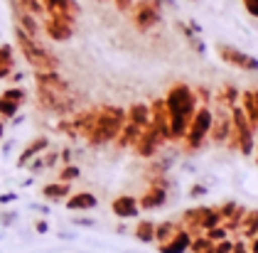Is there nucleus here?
<instances>
[{
    "label": "nucleus",
    "mask_w": 258,
    "mask_h": 253,
    "mask_svg": "<svg viewBox=\"0 0 258 253\" xmlns=\"http://www.w3.org/2000/svg\"><path fill=\"white\" fill-rule=\"evenodd\" d=\"M187 42H189V47H192V49H195L197 54H204V52H207V44H204V42H202L197 35H195L192 39H187Z\"/></svg>",
    "instance_id": "obj_38"
},
{
    "label": "nucleus",
    "mask_w": 258,
    "mask_h": 253,
    "mask_svg": "<svg viewBox=\"0 0 258 253\" xmlns=\"http://www.w3.org/2000/svg\"><path fill=\"white\" fill-rule=\"evenodd\" d=\"M241 101H243V113H246V118H248V123H251V128L253 131H258V91H253V89H248V91H241Z\"/></svg>",
    "instance_id": "obj_17"
},
{
    "label": "nucleus",
    "mask_w": 258,
    "mask_h": 253,
    "mask_svg": "<svg viewBox=\"0 0 258 253\" xmlns=\"http://www.w3.org/2000/svg\"><path fill=\"white\" fill-rule=\"evenodd\" d=\"M44 5V18L64 20V22H77L81 15V8L77 0H42Z\"/></svg>",
    "instance_id": "obj_8"
},
{
    "label": "nucleus",
    "mask_w": 258,
    "mask_h": 253,
    "mask_svg": "<svg viewBox=\"0 0 258 253\" xmlns=\"http://www.w3.org/2000/svg\"><path fill=\"white\" fill-rule=\"evenodd\" d=\"M42 195H44V199L59 202V199H67V197L72 195V187H69V182H52V184H44L42 187Z\"/></svg>",
    "instance_id": "obj_22"
},
{
    "label": "nucleus",
    "mask_w": 258,
    "mask_h": 253,
    "mask_svg": "<svg viewBox=\"0 0 258 253\" xmlns=\"http://www.w3.org/2000/svg\"><path fill=\"white\" fill-rule=\"evenodd\" d=\"M253 128L248 123V118L243 113L241 106H231V133H229V140L224 145H229L231 150H238L243 155H251L253 148H256V138H253Z\"/></svg>",
    "instance_id": "obj_4"
},
{
    "label": "nucleus",
    "mask_w": 258,
    "mask_h": 253,
    "mask_svg": "<svg viewBox=\"0 0 258 253\" xmlns=\"http://www.w3.org/2000/svg\"><path fill=\"white\" fill-rule=\"evenodd\" d=\"M195 96H197V103H202V106H209V101H212V94H209V89H204V86L195 89Z\"/></svg>",
    "instance_id": "obj_35"
},
{
    "label": "nucleus",
    "mask_w": 258,
    "mask_h": 253,
    "mask_svg": "<svg viewBox=\"0 0 258 253\" xmlns=\"http://www.w3.org/2000/svg\"><path fill=\"white\" fill-rule=\"evenodd\" d=\"M42 162H44V167H52L57 162V153H47V155L42 157Z\"/></svg>",
    "instance_id": "obj_44"
},
{
    "label": "nucleus",
    "mask_w": 258,
    "mask_h": 253,
    "mask_svg": "<svg viewBox=\"0 0 258 253\" xmlns=\"http://www.w3.org/2000/svg\"><path fill=\"white\" fill-rule=\"evenodd\" d=\"M123 123H125V108H120V106H101L96 111L94 128L86 136V143L91 148H101V145L113 143L116 136L120 133V128H123Z\"/></svg>",
    "instance_id": "obj_2"
},
{
    "label": "nucleus",
    "mask_w": 258,
    "mask_h": 253,
    "mask_svg": "<svg viewBox=\"0 0 258 253\" xmlns=\"http://www.w3.org/2000/svg\"><path fill=\"white\" fill-rule=\"evenodd\" d=\"M140 131H143L140 125L131 123V120H125V123H123V128H120V133L116 136V140H113V143H116V148H118V150H125V148H131V145L136 143V138L140 136Z\"/></svg>",
    "instance_id": "obj_20"
},
{
    "label": "nucleus",
    "mask_w": 258,
    "mask_h": 253,
    "mask_svg": "<svg viewBox=\"0 0 258 253\" xmlns=\"http://www.w3.org/2000/svg\"><path fill=\"white\" fill-rule=\"evenodd\" d=\"M136 238L143 241V243L155 241V224L153 221H140L138 226H136Z\"/></svg>",
    "instance_id": "obj_28"
},
{
    "label": "nucleus",
    "mask_w": 258,
    "mask_h": 253,
    "mask_svg": "<svg viewBox=\"0 0 258 253\" xmlns=\"http://www.w3.org/2000/svg\"><path fill=\"white\" fill-rule=\"evenodd\" d=\"M217 49H219V57L224 59L226 64H231V67H236V69H243V72H258V59L256 57L241 52V49L231 47V44H219Z\"/></svg>",
    "instance_id": "obj_10"
},
{
    "label": "nucleus",
    "mask_w": 258,
    "mask_h": 253,
    "mask_svg": "<svg viewBox=\"0 0 258 253\" xmlns=\"http://www.w3.org/2000/svg\"><path fill=\"white\" fill-rule=\"evenodd\" d=\"M15 219H18L15 212H0V226H10V224H15Z\"/></svg>",
    "instance_id": "obj_39"
},
{
    "label": "nucleus",
    "mask_w": 258,
    "mask_h": 253,
    "mask_svg": "<svg viewBox=\"0 0 258 253\" xmlns=\"http://www.w3.org/2000/svg\"><path fill=\"white\" fill-rule=\"evenodd\" d=\"M61 160L69 165V160H72V150H61Z\"/></svg>",
    "instance_id": "obj_50"
},
{
    "label": "nucleus",
    "mask_w": 258,
    "mask_h": 253,
    "mask_svg": "<svg viewBox=\"0 0 258 253\" xmlns=\"http://www.w3.org/2000/svg\"><path fill=\"white\" fill-rule=\"evenodd\" d=\"M207 207H192L182 214V224L187 226V231H199V221H202V214H204Z\"/></svg>",
    "instance_id": "obj_24"
},
{
    "label": "nucleus",
    "mask_w": 258,
    "mask_h": 253,
    "mask_svg": "<svg viewBox=\"0 0 258 253\" xmlns=\"http://www.w3.org/2000/svg\"><path fill=\"white\" fill-rule=\"evenodd\" d=\"M204 236H207V238H209L212 243H217V241H224V238H229V231H226V229H224V226L219 224V226H214V229H207V231H204Z\"/></svg>",
    "instance_id": "obj_32"
},
{
    "label": "nucleus",
    "mask_w": 258,
    "mask_h": 253,
    "mask_svg": "<svg viewBox=\"0 0 258 253\" xmlns=\"http://www.w3.org/2000/svg\"><path fill=\"white\" fill-rule=\"evenodd\" d=\"M162 101H165L167 118H170V143H177L184 138V131L199 106L195 89L187 84H175V86H170V91L165 94Z\"/></svg>",
    "instance_id": "obj_1"
},
{
    "label": "nucleus",
    "mask_w": 258,
    "mask_h": 253,
    "mask_svg": "<svg viewBox=\"0 0 258 253\" xmlns=\"http://www.w3.org/2000/svg\"><path fill=\"white\" fill-rule=\"evenodd\" d=\"M30 170H32V172H35V175H40L42 170H44V162H42V157H40V160H35V162H32V165H30Z\"/></svg>",
    "instance_id": "obj_47"
},
{
    "label": "nucleus",
    "mask_w": 258,
    "mask_h": 253,
    "mask_svg": "<svg viewBox=\"0 0 258 253\" xmlns=\"http://www.w3.org/2000/svg\"><path fill=\"white\" fill-rule=\"evenodd\" d=\"M189 195H192V197H204V195H207V187H204V184H195Z\"/></svg>",
    "instance_id": "obj_46"
},
{
    "label": "nucleus",
    "mask_w": 258,
    "mask_h": 253,
    "mask_svg": "<svg viewBox=\"0 0 258 253\" xmlns=\"http://www.w3.org/2000/svg\"><path fill=\"white\" fill-rule=\"evenodd\" d=\"M79 175H81V170L77 167V165H67V167L59 172V182H69V184H72Z\"/></svg>",
    "instance_id": "obj_33"
},
{
    "label": "nucleus",
    "mask_w": 258,
    "mask_h": 253,
    "mask_svg": "<svg viewBox=\"0 0 258 253\" xmlns=\"http://www.w3.org/2000/svg\"><path fill=\"white\" fill-rule=\"evenodd\" d=\"M192 3H197V0H192Z\"/></svg>",
    "instance_id": "obj_55"
},
{
    "label": "nucleus",
    "mask_w": 258,
    "mask_h": 253,
    "mask_svg": "<svg viewBox=\"0 0 258 253\" xmlns=\"http://www.w3.org/2000/svg\"><path fill=\"white\" fill-rule=\"evenodd\" d=\"M32 209H37L40 214H49V207H44V204H32Z\"/></svg>",
    "instance_id": "obj_49"
},
{
    "label": "nucleus",
    "mask_w": 258,
    "mask_h": 253,
    "mask_svg": "<svg viewBox=\"0 0 258 253\" xmlns=\"http://www.w3.org/2000/svg\"><path fill=\"white\" fill-rule=\"evenodd\" d=\"M231 253H251V248L246 246V241H236V243L231 246Z\"/></svg>",
    "instance_id": "obj_42"
},
{
    "label": "nucleus",
    "mask_w": 258,
    "mask_h": 253,
    "mask_svg": "<svg viewBox=\"0 0 258 253\" xmlns=\"http://www.w3.org/2000/svg\"><path fill=\"white\" fill-rule=\"evenodd\" d=\"M10 8L13 10H25L35 18H44V5L42 0H10Z\"/></svg>",
    "instance_id": "obj_23"
},
{
    "label": "nucleus",
    "mask_w": 258,
    "mask_h": 253,
    "mask_svg": "<svg viewBox=\"0 0 258 253\" xmlns=\"http://www.w3.org/2000/svg\"><path fill=\"white\" fill-rule=\"evenodd\" d=\"M101 3H106V0H101Z\"/></svg>",
    "instance_id": "obj_56"
},
{
    "label": "nucleus",
    "mask_w": 258,
    "mask_h": 253,
    "mask_svg": "<svg viewBox=\"0 0 258 253\" xmlns=\"http://www.w3.org/2000/svg\"><path fill=\"white\" fill-rule=\"evenodd\" d=\"M175 234H177V226H175L172 221H162V224H155V241H158V243L170 241V238H172Z\"/></svg>",
    "instance_id": "obj_27"
},
{
    "label": "nucleus",
    "mask_w": 258,
    "mask_h": 253,
    "mask_svg": "<svg viewBox=\"0 0 258 253\" xmlns=\"http://www.w3.org/2000/svg\"><path fill=\"white\" fill-rule=\"evenodd\" d=\"M111 209H113V214L118 216V219H136V216L140 214L138 199L131 195H123V197H118V199H113Z\"/></svg>",
    "instance_id": "obj_15"
},
{
    "label": "nucleus",
    "mask_w": 258,
    "mask_h": 253,
    "mask_svg": "<svg viewBox=\"0 0 258 253\" xmlns=\"http://www.w3.org/2000/svg\"><path fill=\"white\" fill-rule=\"evenodd\" d=\"M96 204H99V199L91 192H77V195L67 197V209H72V212H86V209H94Z\"/></svg>",
    "instance_id": "obj_19"
},
{
    "label": "nucleus",
    "mask_w": 258,
    "mask_h": 253,
    "mask_svg": "<svg viewBox=\"0 0 258 253\" xmlns=\"http://www.w3.org/2000/svg\"><path fill=\"white\" fill-rule=\"evenodd\" d=\"M35 229H37V234H47V231H49V224H47V221H37Z\"/></svg>",
    "instance_id": "obj_48"
},
{
    "label": "nucleus",
    "mask_w": 258,
    "mask_h": 253,
    "mask_svg": "<svg viewBox=\"0 0 258 253\" xmlns=\"http://www.w3.org/2000/svg\"><path fill=\"white\" fill-rule=\"evenodd\" d=\"M229 133H231V108H229V106H224L221 101H217V106L212 108L209 138H212V143L224 145V143L229 140Z\"/></svg>",
    "instance_id": "obj_7"
},
{
    "label": "nucleus",
    "mask_w": 258,
    "mask_h": 253,
    "mask_svg": "<svg viewBox=\"0 0 258 253\" xmlns=\"http://www.w3.org/2000/svg\"><path fill=\"white\" fill-rule=\"evenodd\" d=\"M49 148V140L44 136H37L35 140H30L27 145H25V150L20 153V157H18V167H25L30 160H35V157L40 155L42 150H47Z\"/></svg>",
    "instance_id": "obj_18"
},
{
    "label": "nucleus",
    "mask_w": 258,
    "mask_h": 253,
    "mask_svg": "<svg viewBox=\"0 0 258 253\" xmlns=\"http://www.w3.org/2000/svg\"><path fill=\"white\" fill-rule=\"evenodd\" d=\"M3 98H8V101H15V103H20L27 98V91L25 89H20V86H10V89H5L3 91Z\"/></svg>",
    "instance_id": "obj_31"
},
{
    "label": "nucleus",
    "mask_w": 258,
    "mask_h": 253,
    "mask_svg": "<svg viewBox=\"0 0 258 253\" xmlns=\"http://www.w3.org/2000/svg\"><path fill=\"white\" fill-rule=\"evenodd\" d=\"M189 241H192V234L187 229H177V234L170 241L160 243V253H184L189 248Z\"/></svg>",
    "instance_id": "obj_16"
},
{
    "label": "nucleus",
    "mask_w": 258,
    "mask_h": 253,
    "mask_svg": "<svg viewBox=\"0 0 258 253\" xmlns=\"http://www.w3.org/2000/svg\"><path fill=\"white\" fill-rule=\"evenodd\" d=\"M251 253H258V234L253 236V243H251Z\"/></svg>",
    "instance_id": "obj_51"
},
{
    "label": "nucleus",
    "mask_w": 258,
    "mask_h": 253,
    "mask_svg": "<svg viewBox=\"0 0 258 253\" xmlns=\"http://www.w3.org/2000/svg\"><path fill=\"white\" fill-rule=\"evenodd\" d=\"M165 202H167V187H162V184H150V189L138 199V207L140 209H160Z\"/></svg>",
    "instance_id": "obj_14"
},
{
    "label": "nucleus",
    "mask_w": 258,
    "mask_h": 253,
    "mask_svg": "<svg viewBox=\"0 0 258 253\" xmlns=\"http://www.w3.org/2000/svg\"><path fill=\"white\" fill-rule=\"evenodd\" d=\"M209 125H212V106H197L195 116L184 131V138H182L187 153H197L204 145V140L209 138Z\"/></svg>",
    "instance_id": "obj_5"
},
{
    "label": "nucleus",
    "mask_w": 258,
    "mask_h": 253,
    "mask_svg": "<svg viewBox=\"0 0 258 253\" xmlns=\"http://www.w3.org/2000/svg\"><path fill=\"white\" fill-rule=\"evenodd\" d=\"M113 3H116L118 13H128V10L133 8V3H136V0H113Z\"/></svg>",
    "instance_id": "obj_41"
},
{
    "label": "nucleus",
    "mask_w": 258,
    "mask_h": 253,
    "mask_svg": "<svg viewBox=\"0 0 258 253\" xmlns=\"http://www.w3.org/2000/svg\"><path fill=\"white\" fill-rule=\"evenodd\" d=\"M243 3V8H246V13L251 15V18L258 20V0H241Z\"/></svg>",
    "instance_id": "obj_37"
},
{
    "label": "nucleus",
    "mask_w": 258,
    "mask_h": 253,
    "mask_svg": "<svg viewBox=\"0 0 258 253\" xmlns=\"http://www.w3.org/2000/svg\"><path fill=\"white\" fill-rule=\"evenodd\" d=\"M13 67H15V64H10V61H5V59H0V79L10 77V74H13Z\"/></svg>",
    "instance_id": "obj_40"
},
{
    "label": "nucleus",
    "mask_w": 258,
    "mask_h": 253,
    "mask_svg": "<svg viewBox=\"0 0 258 253\" xmlns=\"http://www.w3.org/2000/svg\"><path fill=\"white\" fill-rule=\"evenodd\" d=\"M13 20H15V27L22 30L27 37L32 39H40V22L35 15H30V13H25V10H13Z\"/></svg>",
    "instance_id": "obj_13"
},
{
    "label": "nucleus",
    "mask_w": 258,
    "mask_h": 253,
    "mask_svg": "<svg viewBox=\"0 0 258 253\" xmlns=\"http://www.w3.org/2000/svg\"><path fill=\"white\" fill-rule=\"evenodd\" d=\"M150 125L158 131L165 143H170V118H167V108L162 98H155L150 103Z\"/></svg>",
    "instance_id": "obj_11"
},
{
    "label": "nucleus",
    "mask_w": 258,
    "mask_h": 253,
    "mask_svg": "<svg viewBox=\"0 0 258 253\" xmlns=\"http://www.w3.org/2000/svg\"><path fill=\"white\" fill-rule=\"evenodd\" d=\"M18 111H20V103H15V101H8V98L0 96V118L5 120H10V118L18 116Z\"/></svg>",
    "instance_id": "obj_29"
},
{
    "label": "nucleus",
    "mask_w": 258,
    "mask_h": 253,
    "mask_svg": "<svg viewBox=\"0 0 258 253\" xmlns=\"http://www.w3.org/2000/svg\"><path fill=\"white\" fill-rule=\"evenodd\" d=\"M238 96H241V91H238L236 86H231V84H226V86H221V91H219V96H217V101H221L224 106H236V101H238Z\"/></svg>",
    "instance_id": "obj_26"
},
{
    "label": "nucleus",
    "mask_w": 258,
    "mask_h": 253,
    "mask_svg": "<svg viewBox=\"0 0 258 253\" xmlns=\"http://www.w3.org/2000/svg\"><path fill=\"white\" fill-rule=\"evenodd\" d=\"M15 42L20 47L22 57L27 59V64L35 69V72H59V59L54 57L52 52H47L40 44V39L27 37L22 30L15 27Z\"/></svg>",
    "instance_id": "obj_3"
},
{
    "label": "nucleus",
    "mask_w": 258,
    "mask_h": 253,
    "mask_svg": "<svg viewBox=\"0 0 258 253\" xmlns=\"http://www.w3.org/2000/svg\"><path fill=\"white\" fill-rule=\"evenodd\" d=\"M162 143H165V140L160 138V133L148 123V125L140 131V136L136 138V143H133L131 148H133V153L138 157H155Z\"/></svg>",
    "instance_id": "obj_9"
},
{
    "label": "nucleus",
    "mask_w": 258,
    "mask_h": 253,
    "mask_svg": "<svg viewBox=\"0 0 258 253\" xmlns=\"http://www.w3.org/2000/svg\"><path fill=\"white\" fill-rule=\"evenodd\" d=\"M231 246H234V241H229V238L217 241V243L212 246V253H231Z\"/></svg>",
    "instance_id": "obj_36"
},
{
    "label": "nucleus",
    "mask_w": 258,
    "mask_h": 253,
    "mask_svg": "<svg viewBox=\"0 0 258 253\" xmlns=\"http://www.w3.org/2000/svg\"><path fill=\"white\" fill-rule=\"evenodd\" d=\"M212 241L207 238V236H197V238H192L189 241V251L192 253H204V251H212Z\"/></svg>",
    "instance_id": "obj_30"
},
{
    "label": "nucleus",
    "mask_w": 258,
    "mask_h": 253,
    "mask_svg": "<svg viewBox=\"0 0 258 253\" xmlns=\"http://www.w3.org/2000/svg\"><path fill=\"white\" fill-rule=\"evenodd\" d=\"M125 120L136 123L140 128H145L150 123V106L148 103H133L128 111H125Z\"/></svg>",
    "instance_id": "obj_21"
},
{
    "label": "nucleus",
    "mask_w": 258,
    "mask_h": 253,
    "mask_svg": "<svg viewBox=\"0 0 258 253\" xmlns=\"http://www.w3.org/2000/svg\"><path fill=\"white\" fill-rule=\"evenodd\" d=\"M44 35L54 42H67V39L74 37V25L72 22H64V20H54V18H44L42 25Z\"/></svg>",
    "instance_id": "obj_12"
},
{
    "label": "nucleus",
    "mask_w": 258,
    "mask_h": 253,
    "mask_svg": "<svg viewBox=\"0 0 258 253\" xmlns=\"http://www.w3.org/2000/svg\"><path fill=\"white\" fill-rule=\"evenodd\" d=\"M18 195L15 192H5V195H0V204H10V202H15Z\"/></svg>",
    "instance_id": "obj_45"
},
{
    "label": "nucleus",
    "mask_w": 258,
    "mask_h": 253,
    "mask_svg": "<svg viewBox=\"0 0 258 253\" xmlns=\"http://www.w3.org/2000/svg\"><path fill=\"white\" fill-rule=\"evenodd\" d=\"M253 150H256V162H258V145H256V148H253Z\"/></svg>",
    "instance_id": "obj_53"
},
{
    "label": "nucleus",
    "mask_w": 258,
    "mask_h": 253,
    "mask_svg": "<svg viewBox=\"0 0 258 253\" xmlns=\"http://www.w3.org/2000/svg\"><path fill=\"white\" fill-rule=\"evenodd\" d=\"M162 5H165V0H136L133 8L128 10L133 27L143 35L150 32L153 27H158L162 22Z\"/></svg>",
    "instance_id": "obj_6"
},
{
    "label": "nucleus",
    "mask_w": 258,
    "mask_h": 253,
    "mask_svg": "<svg viewBox=\"0 0 258 253\" xmlns=\"http://www.w3.org/2000/svg\"><path fill=\"white\" fill-rule=\"evenodd\" d=\"M3 133H5V123H3V118H0V138H3Z\"/></svg>",
    "instance_id": "obj_52"
},
{
    "label": "nucleus",
    "mask_w": 258,
    "mask_h": 253,
    "mask_svg": "<svg viewBox=\"0 0 258 253\" xmlns=\"http://www.w3.org/2000/svg\"><path fill=\"white\" fill-rule=\"evenodd\" d=\"M74 224H77V226H94L96 221H94V219H89V216H77V219H74Z\"/></svg>",
    "instance_id": "obj_43"
},
{
    "label": "nucleus",
    "mask_w": 258,
    "mask_h": 253,
    "mask_svg": "<svg viewBox=\"0 0 258 253\" xmlns=\"http://www.w3.org/2000/svg\"><path fill=\"white\" fill-rule=\"evenodd\" d=\"M238 204L236 202H226V204H221V207H217V212H219V216H221V224L229 219V216L234 214V209H236Z\"/></svg>",
    "instance_id": "obj_34"
},
{
    "label": "nucleus",
    "mask_w": 258,
    "mask_h": 253,
    "mask_svg": "<svg viewBox=\"0 0 258 253\" xmlns=\"http://www.w3.org/2000/svg\"><path fill=\"white\" fill-rule=\"evenodd\" d=\"M204 253H212V251H204Z\"/></svg>",
    "instance_id": "obj_54"
},
{
    "label": "nucleus",
    "mask_w": 258,
    "mask_h": 253,
    "mask_svg": "<svg viewBox=\"0 0 258 253\" xmlns=\"http://www.w3.org/2000/svg\"><path fill=\"white\" fill-rule=\"evenodd\" d=\"M241 231L246 236H256L258 234V209H246V214L241 219Z\"/></svg>",
    "instance_id": "obj_25"
}]
</instances>
